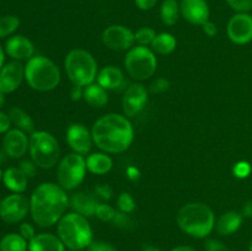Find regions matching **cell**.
<instances>
[{
	"label": "cell",
	"instance_id": "1",
	"mask_svg": "<svg viewBox=\"0 0 252 251\" xmlns=\"http://www.w3.org/2000/svg\"><path fill=\"white\" fill-rule=\"evenodd\" d=\"M94 143L110 154L126 152L134 139L132 123L126 116L108 113L98 118L91 129Z\"/></svg>",
	"mask_w": 252,
	"mask_h": 251
},
{
	"label": "cell",
	"instance_id": "2",
	"mask_svg": "<svg viewBox=\"0 0 252 251\" xmlns=\"http://www.w3.org/2000/svg\"><path fill=\"white\" fill-rule=\"evenodd\" d=\"M65 189L52 182H43L32 193L30 212L34 223L39 226H51L58 223L69 206Z\"/></svg>",
	"mask_w": 252,
	"mask_h": 251
},
{
	"label": "cell",
	"instance_id": "3",
	"mask_svg": "<svg viewBox=\"0 0 252 251\" xmlns=\"http://www.w3.org/2000/svg\"><path fill=\"white\" fill-rule=\"evenodd\" d=\"M177 224L182 231L193 238H206L214 229L216 218L208 204L193 202L180 209Z\"/></svg>",
	"mask_w": 252,
	"mask_h": 251
},
{
	"label": "cell",
	"instance_id": "4",
	"mask_svg": "<svg viewBox=\"0 0 252 251\" xmlns=\"http://www.w3.org/2000/svg\"><path fill=\"white\" fill-rule=\"evenodd\" d=\"M25 79L33 90H54L61 83V70L54 62L43 56H33L25 65Z\"/></svg>",
	"mask_w": 252,
	"mask_h": 251
},
{
	"label": "cell",
	"instance_id": "5",
	"mask_svg": "<svg viewBox=\"0 0 252 251\" xmlns=\"http://www.w3.org/2000/svg\"><path fill=\"white\" fill-rule=\"evenodd\" d=\"M58 236L71 250H81L93 243V230L86 217L71 212L58 221Z\"/></svg>",
	"mask_w": 252,
	"mask_h": 251
},
{
	"label": "cell",
	"instance_id": "6",
	"mask_svg": "<svg viewBox=\"0 0 252 251\" xmlns=\"http://www.w3.org/2000/svg\"><path fill=\"white\" fill-rule=\"evenodd\" d=\"M66 75L73 85H90L97 78V63L93 54L85 49H73L69 52L64 61Z\"/></svg>",
	"mask_w": 252,
	"mask_h": 251
},
{
	"label": "cell",
	"instance_id": "7",
	"mask_svg": "<svg viewBox=\"0 0 252 251\" xmlns=\"http://www.w3.org/2000/svg\"><path fill=\"white\" fill-rule=\"evenodd\" d=\"M29 149L32 160L42 169H52L61 159L58 142L51 133L44 130L31 133Z\"/></svg>",
	"mask_w": 252,
	"mask_h": 251
},
{
	"label": "cell",
	"instance_id": "8",
	"mask_svg": "<svg viewBox=\"0 0 252 251\" xmlns=\"http://www.w3.org/2000/svg\"><path fill=\"white\" fill-rule=\"evenodd\" d=\"M127 73L135 80H147L157 71L158 61L154 52L145 46L132 47L125 58Z\"/></svg>",
	"mask_w": 252,
	"mask_h": 251
},
{
	"label": "cell",
	"instance_id": "9",
	"mask_svg": "<svg viewBox=\"0 0 252 251\" xmlns=\"http://www.w3.org/2000/svg\"><path fill=\"white\" fill-rule=\"evenodd\" d=\"M86 159L78 153H70L59 161L57 180L65 191L75 189L84 181L86 175Z\"/></svg>",
	"mask_w": 252,
	"mask_h": 251
},
{
	"label": "cell",
	"instance_id": "10",
	"mask_svg": "<svg viewBox=\"0 0 252 251\" xmlns=\"http://www.w3.org/2000/svg\"><path fill=\"white\" fill-rule=\"evenodd\" d=\"M30 209V202L19 193L5 197L0 203V217L6 223H19L26 217Z\"/></svg>",
	"mask_w": 252,
	"mask_h": 251
},
{
	"label": "cell",
	"instance_id": "11",
	"mask_svg": "<svg viewBox=\"0 0 252 251\" xmlns=\"http://www.w3.org/2000/svg\"><path fill=\"white\" fill-rule=\"evenodd\" d=\"M102 42L112 51H129L134 44V33L122 25H112L102 33Z\"/></svg>",
	"mask_w": 252,
	"mask_h": 251
},
{
	"label": "cell",
	"instance_id": "12",
	"mask_svg": "<svg viewBox=\"0 0 252 251\" xmlns=\"http://www.w3.org/2000/svg\"><path fill=\"white\" fill-rule=\"evenodd\" d=\"M148 102V90L143 84L133 83L126 89L122 106L126 117H134Z\"/></svg>",
	"mask_w": 252,
	"mask_h": 251
},
{
	"label": "cell",
	"instance_id": "13",
	"mask_svg": "<svg viewBox=\"0 0 252 251\" xmlns=\"http://www.w3.org/2000/svg\"><path fill=\"white\" fill-rule=\"evenodd\" d=\"M228 36L236 44H246L252 41V16L246 12L234 15L228 22Z\"/></svg>",
	"mask_w": 252,
	"mask_h": 251
},
{
	"label": "cell",
	"instance_id": "14",
	"mask_svg": "<svg viewBox=\"0 0 252 251\" xmlns=\"http://www.w3.org/2000/svg\"><path fill=\"white\" fill-rule=\"evenodd\" d=\"M66 142L74 153L85 155L91 150L94 139L91 130H89L85 126L81 123H74L66 130Z\"/></svg>",
	"mask_w": 252,
	"mask_h": 251
},
{
	"label": "cell",
	"instance_id": "15",
	"mask_svg": "<svg viewBox=\"0 0 252 251\" xmlns=\"http://www.w3.org/2000/svg\"><path fill=\"white\" fill-rule=\"evenodd\" d=\"M25 78V66L20 62H10L0 70V91L10 94L19 89Z\"/></svg>",
	"mask_w": 252,
	"mask_h": 251
},
{
	"label": "cell",
	"instance_id": "16",
	"mask_svg": "<svg viewBox=\"0 0 252 251\" xmlns=\"http://www.w3.org/2000/svg\"><path fill=\"white\" fill-rule=\"evenodd\" d=\"M181 14L185 19L193 25H203L209 21V7L206 0H182Z\"/></svg>",
	"mask_w": 252,
	"mask_h": 251
},
{
	"label": "cell",
	"instance_id": "17",
	"mask_svg": "<svg viewBox=\"0 0 252 251\" xmlns=\"http://www.w3.org/2000/svg\"><path fill=\"white\" fill-rule=\"evenodd\" d=\"M2 145H4L5 154L14 159H19L24 157L25 153L29 149L30 140L27 139V135L22 130L11 129L4 135Z\"/></svg>",
	"mask_w": 252,
	"mask_h": 251
},
{
	"label": "cell",
	"instance_id": "18",
	"mask_svg": "<svg viewBox=\"0 0 252 251\" xmlns=\"http://www.w3.org/2000/svg\"><path fill=\"white\" fill-rule=\"evenodd\" d=\"M5 51L15 61H30L33 57L34 47L29 38L19 34L7 39Z\"/></svg>",
	"mask_w": 252,
	"mask_h": 251
},
{
	"label": "cell",
	"instance_id": "19",
	"mask_svg": "<svg viewBox=\"0 0 252 251\" xmlns=\"http://www.w3.org/2000/svg\"><path fill=\"white\" fill-rule=\"evenodd\" d=\"M98 204L100 203L95 194H89L85 192H76L70 198L71 208L84 217L95 216Z\"/></svg>",
	"mask_w": 252,
	"mask_h": 251
},
{
	"label": "cell",
	"instance_id": "20",
	"mask_svg": "<svg viewBox=\"0 0 252 251\" xmlns=\"http://www.w3.org/2000/svg\"><path fill=\"white\" fill-rule=\"evenodd\" d=\"M96 80L98 85H101L106 90H116L125 84V75L120 68L115 65H108L98 71Z\"/></svg>",
	"mask_w": 252,
	"mask_h": 251
},
{
	"label": "cell",
	"instance_id": "21",
	"mask_svg": "<svg viewBox=\"0 0 252 251\" xmlns=\"http://www.w3.org/2000/svg\"><path fill=\"white\" fill-rule=\"evenodd\" d=\"M63 241L59 239V236L53 234L43 233L34 236L32 240H30L29 250L30 251H64Z\"/></svg>",
	"mask_w": 252,
	"mask_h": 251
},
{
	"label": "cell",
	"instance_id": "22",
	"mask_svg": "<svg viewBox=\"0 0 252 251\" xmlns=\"http://www.w3.org/2000/svg\"><path fill=\"white\" fill-rule=\"evenodd\" d=\"M243 223V214L235 211H229L221 214L217 221V231L220 235H231L239 230Z\"/></svg>",
	"mask_w": 252,
	"mask_h": 251
},
{
	"label": "cell",
	"instance_id": "23",
	"mask_svg": "<svg viewBox=\"0 0 252 251\" xmlns=\"http://www.w3.org/2000/svg\"><path fill=\"white\" fill-rule=\"evenodd\" d=\"M113 161L107 153H93L86 159V167L91 174L105 175L111 171Z\"/></svg>",
	"mask_w": 252,
	"mask_h": 251
},
{
	"label": "cell",
	"instance_id": "24",
	"mask_svg": "<svg viewBox=\"0 0 252 251\" xmlns=\"http://www.w3.org/2000/svg\"><path fill=\"white\" fill-rule=\"evenodd\" d=\"M2 180L6 188L15 193H21L27 188V176L20 167H9L2 175Z\"/></svg>",
	"mask_w": 252,
	"mask_h": 251
},
{
	"label": "cell",
	"instance_id": "25",
	"mask_svg": "<svg viewBox=\"0 0 252 251\" xmlns=\"http://www.w3.org/2000/svg\"><path fill=\"white\" fill-rule=\"evenodd\" d=\"M84 100L93 107H103L108 102L107 91L98 84L93 83L84 88Z\"/></svg>",
	"mask_w": 252,
	"mask_h": 251
},
{
	"label": "cell",
	"instance_id": "26",
	"mask_svg": "<svg viewBox=\"0 0 252 251\" xmlns=\"http://www.w3.org/2000/svg\"><path fill=\"white\" fill-rule=\"evenodd\" d=\"M176 38L171 33L162 32V33L157 34L150 47H152L153 52H157L161 56H167L176 49Z\"/></svg>",
	"mask_w": 252,
	"mask_h": 251
},
{
	"label": "cell",
	"instance_id": "27",
	"mask_svg": "<svg viewBox=\"0 0 252 251\" xmlns=\"http://www.w3.org/2000/svg\"><path fill=\"white\" fill-rule=\"evenodd\" d=\"M9 117L11 123H14L17 129L22 130L25 133H33L34 132V123L31 116L24 110L19 107H12L9 111Z\"/></svg>",
	"mask_w": 252,
	"mask_h": 251
},
{
	"label": "cell",
	"instance_id": "28",
	"mask_svg": "<svg viewBox=\"0 0 252 251\" xmlns=\"http://www.w3.org/2000/svg\"><path fill=\"white\" fill-rule=\"evenodd\" d=\"M180 7L176 0H165L160 9V17L161 21L167 26H172L179 20Z\"/></svg>",
	"mask_w": 252,
	"mask_h": 251
},
{
	"label": "cell",
	"instance_id": "29",
	"mask_svg": "<svg viewBox=\"0 0 252 251\" xmlns=\"http://www.w3.org/2000/svg\"><path fill=\"white\" fill-rule=\"evenodd\" d=\"M26 239L20 234H7L0 241V251H26Z\"/></svg>",
	"mask_w": 252,
	"mask_h": 251
},
{
	"label": "cell",
	"instance_id": "30",
	"mask_svg": "<svg viewBox=\"0 0 252 251\" xmlns=\"http://www.w3.org/2000/svg\"><path fill=\"white\" fill-rule=\"evenodd\" d=\"M19 26H20V20L17 16H14V15H7V16L0 17V38L14 33Z\"/></svg>",
	"mask_w": 252,
	"mask_h": 251
},
{
	"label": "cell",
	"instance_id": "31",
	"mask_svg": "<svg viewBox=\"0 0 252 251\" xmlns=\"http://www.w3.org/2000/svg\"><path fill=\"white\" fill-rule=\"evenodd\" d=\"M157 37V33L150 27H142L134 33V41L137 42L138 46H145L152 44L154 38Z\"/></svg>",
	"mask_w": 252,
	"mask_h": 251
},
{
	"label": "cell",
	"instance_id": "32",
	"mask_svg": "<svg viewBox=\"0 0 252 251\" xmlns=\"http://www.w3.org/2000/svg\"><path fill=\"white\" fill-rule=\"evenodd\" d=\"M117 206L120 208L121 212L123 213H132L135 209V201L130 193L128 192H122V193L118 196L117 199Z\"/></svg>",
	"mask_w": 252,
	"mask_h": 251
},
{
	"label": "cell",
	"instance_id": "33",
	"mask_svg": "<svg viewBox=\"0 0 252 251\" xmlns=\"http://www.w3.org/2000/svg\"><path fill=\"white\" fill-rule=\"evenodd\" d=\"M116 209H113L110 204L100 203L96 209L95 216L103 221H112L113 217L116 216Z\"/></svg>",
	"mask_w": 252,
	"mask_h": 251
},
{
	"label": "cell",
	"instance_id": "34",
	"mask_svg": "<svg viewBox=\"0 0 252 251\" xmlns=\"http://www.w3.org/2000/svg\"><path fill=\"white\" fill-rule=\"evenodd\" d=\"M234 176L238 179H246L251 174V165L248 161H239L233 167Z\"/></svg>",
	"mask_w": 252,
	"mask_h": 251
},
{
	"label": "cell",
	"instance_id": "35",
	"mask_svg": "<svg viewBox=\"0 0 252 251\" xmlns=\"http://www.w3.org/2000/svg\"><path fill=\"white\" fill-rule=\"evenodd\" d=\"M113 225L117 226L121 229H129L132 226V220H130L129 217L127 216V213H123V212H116V216L112 219Z\"/></svg>",
	"mask_w": 252,
	"mask_h": 251
},
{
	"label": "cell",
	"instance_id": "36",
	"mask_svg": "<svg viewBox=\"0 0 252 251\" xmlns=\"http://www.w3.org/2000/svg\"><path fill=\"white\" fill-rule=\"evenodd\" d=\"M231 9L239 12H248L252 10V0H226Z\"/></svg>",
	"mask_w": 252,
	"mask_h": 251
},
{
	"label": "cell",
	"instance_id": "37",
	"mask_svg": "<svg viewBox=\"0 0 252 251\" xmlns=\"http://www.w3.org/2000/svg\"><path fill=\"white\" fill-rule=\"evenodd\" d=\"M170 89V81L165 78H159L154 80L150 85V90L153 94H164Z\"/></svg>",
	"mask_w": 252,
	"mask_h": 251
},
{
	"label": "cell",
	"instance_id": "38",
	"mask_svg": "<svg viewBox=\"0 0 252 251\" xmlns=\"http://www.w3.org/2000/svg\"><path fill=\"white\" fill-rule=\"evenodd\" d=\"M20 170L27 176V179L33 177L37 172V165L33 160H22L20 162Z\"/></svg>",
	"mask_w": 252,
	"mask_h": 251
},
{
	"label": "cell",
	"instance_id": "39",
	"mask_svg": "<svg viewBox=\"0 0 252 251\" xmlns=\"http://www.w3.org/2000/svg\"><path fill=\"white\" fill-rule=\"evenodd\" d=\"M95 194L96 197H100L103 201H108L112 197L113 191L108 185H98V186L95 187Z\"/></svg>",
	"mask_w": 252,
	"mask_h": 251
},
{
	"label": "cell",
	"instance_id": "40",
	"mask_svg": "<svg viewBox=\"0 0 252 251\" xmlns=\"http://www.w3.org/2000/svg\"><path fill=\"white\" fill-rule=\"evenodd\" d=\"M20 235H21L22 238L26 239V240H32V239L36 236V234H34V228L30 223H22L21 225H20Z\"/></svg>",
	"mask_w": 252,
	"mask_h": 251
},
{
	"label": "cell",
	"instance_id": "41",
	"mask_svg": "<svg viewBox=\"0 0 252 251\" xmlns=\"http://www.w3.org/2000/svg\"><path fill=\"white\" fill-rule=\"evenodd\" d=\"M206 250L207 251H229V249L224 245L223 243L218 240H207L206 243Z\"/></svg>",
	"mask_w": 252,
	"mask_h": 251
},
{
	"label": "cell",
	"instance_id": "42",
	"mask_svg": "<svg viewBox=\"0 0 252 251\" xmlns=\"http://www.w3.org/2000/svg\"><path fill=\"white\" fill-rule=\"evenodd\" d=\"M90 251H116L111 244L103 243V241H94L90 244Z\"/></svg>",
	"mask_w": 252,
	"mask_h": 251
},
{
	"label": "cell",
	"instance_id": "43",
	"mask_svg": "<svg viewBox=\"0 0 252 251\" xmlns=\"http://www.w3.org/2000/svg\"><path fill=\"white\" fill-rule=\"evenodd\" d=\"M10 125H11V121H10L9 115L0 112V133L9 132Z\"/></svg>",
	"mask_w": 252,
	"mask_h": 251
},
{
	"label": "cell",
	"instance_id": "44",
	"mask_svg": "<svg viewBox=\"0 0 252 251\" xmlns=\"http://www.w3.org/2000/svg\"><path fill=\"white\" fill-rule=\"evenodd\" d=\"M70 97L73 101H79L84 98V88L83 86L74 85L70 90Z\"/></svg>",
	"mask_w": 252,
	"mask_h": 251
},
{
	"label": "cell",
	"instance_id": "45",
	"mask_svg": "<svg viewBox=\"0 0 252 251\" xmlns=\"http://www.w3.org/2000/svg\"><path fill=\"white\" fill-rule=\"evenodd\" d=\"M202 30H203V32L206 34H208L209 37H213L216 36L217 32H218V30H217V26L213 24V22L211 21H207L206 24L202 25Z\"/></svg>",
	"mask_w": 252,
	"mask_h": 251
},
{
	"label": "cell",
	"instance_id": "46",
	"mask_svg": "<svg viewBox=\"0 0 252 251\" xmlns=\"http://www.w3.org/2000/svg\"><path fill=\"white\" fill-rule=\"evenodd\" d=\"M158 0H135V4L139 9L142 10H150L152 7H154V5L157 4Z\"/></svg>",
	"mask_w": 252,
	"mask_h": 251
},
{
	"label": "cell",
	"instance_id": "47",
	"mask_svg": "<svg viewBox=\"0 0 252 251\" xmlns=\"http://www.w3.org/2000/svg\"><path fill=\"white\" fill-rule=\"evenodd\" d=\"M127 176H128V179L132 180V181H137V180L140 177L139 169L135 166H129L127 169Z\"/></svg>",
	"mask_w": 252,
	"mask_h": 251
},
{
	"label": "cell",
	"instance_id": "48",
	"mask_svg": "<svg viewBox=\"0 0 252 251\" xmlns=\"http://www.w3.org/2000/svg\"><path fill=\"white\" fill-rule=\"evenodd\" d=\"M241 214H243V217H246V218H252V199L244 204Z\"/></svg>",
	"mask_w": 252,
	"mask_h": 251
},
{
	"label": "cell",
	"instance_id": "49",
	"mask_svg": "<svg viewBox=\"0 0 252 251\" xmlns=\"http://www.w3.org/2000/svg\"><path fill=\"white\" fill-rule=\"evenodd\" d=\"M171 251H196V250H194L193 248H191V246L184 245V246H177V248L172 249Z\"/></svg>",
	"mask_w": 252,
	"mask_h": 251
},
{
	"label": "cell",
	"instance_id": "50",
	"mask_svg": "<svg viewBox=\"0 0 252 251\" xmlns=\"http://www.w3.org/2000/svg\"><path fill=\"white\" fill-rule=\"evenodd\" d=\"M143 251H160V249L154 245H150V244H145V245L143 246Z\"/></svg>",
	"mask_w": 252,
	"mask_h": 251
},
{
	"label": "cell",
	"instance_id": "51",
	"mask_svg": "<svg viewBox=\"0 0 252 251\" xmlns=\"http://www.w3.org/2000/svg\"><path fill=\"white\" fill-rule=\"evenodd\" d=\"M2 64H4V51H2V48L0 47V70H1L2 68Z\"/></svg>",
	"mask_w": 252,
	"mask_h": 251
},
{
	"label": "cell",
	"instance_id": "52",
	"mask_svg": "<svg viewBox=\"0 0 252 251\" xmlns=\"http://www.w3.org/2000/svg\"><path fill=\"white\" fill-rule=\"evenodd\" d=\"M4 95L5 94H2L1 91H0V108H1L5 103V96Z\"/></svg>",
	"mask_w": 252,
	"mask_h": 251
},
{
	"label": "cell",
	"instance_id": "53",
	"mask_svg": "<svg viewBox=\"0 0 252 251\" xmlns=\"http://www.w3.org/2000/svg\"><path fill=\"white\" fill-rule=\"evenodd\" d=\"M5 153V152H4ZM4 153L1 152V150H0V164H1L2 161H4L5 160V155H4Z\"/></svg>",
	"mask_w": 252,
	"mask_h": 251
},
{
	"label": "cell",
	"instance_id": "54",
	"mask_svg": "<svg viewBox=\"0 0 252 251\" xmlns=\"http://www.w3.org/2000/svg\"><path fill=\"white\" fill-rule=\"evenodd\" d=\"M1 179H2V172L1 170H0V181H1Z\"/></svg>",
	"mask_w": 252,
	"mask_h": 251
},
{
	"label": "cell",
	"instance_id": "55",
	"mask_svg": "<svg viewBox=\"0 0 252 251\" xmlns=\"http://www.w3.org/2000/svg\"><path fill=\"white\" fill-rule=\"evenodd\" d=\"M250 251H252V243H251V246H250Z\"/></svg>",
	"mask_w": 252,
	"mask_h": 251
},
{
	"label": "cell",
	"instance_id": "56",
	"mask_svg": "<svg viewBox=\"0 0 252 251\" xmlns=\"http://www.w3.org/2000/svg\"><path fill=\"white\" fill-rule=\"evenodd\" d=\"M73 251H79V250H73Z\"/></svg>",
	"mask_w": 252,
	"mask_h": 251
}]
</instances>
